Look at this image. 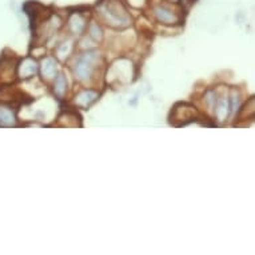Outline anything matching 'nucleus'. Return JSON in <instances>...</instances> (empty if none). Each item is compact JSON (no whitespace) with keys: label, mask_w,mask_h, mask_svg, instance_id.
Here are the masks:
<instances>
[{"label":"nucleus","mask_w":255,"mask_h":255,"mask_svg":"<svg viewBox=\"0 0 255 255\" xmlns=\"http://www.w3.org/2000/svg\"><path fill=\"white\" fill-rule=\"evenodd\" d=\"M11 119H12V114L7 107H0V123L4 126L11 125Z\"/></svg>","instance_id":"1"}]
</instances>
